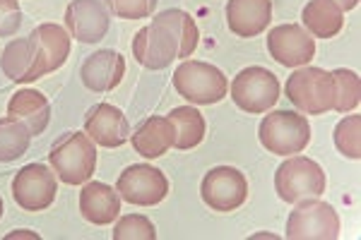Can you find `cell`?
Returning <instances> with one entry per match:
<instances>
[{
    "label": "cell",
    "instance_id": "1",
    "mask_svg": "<svg viewBox=\"0 0 361 240\" xmlns=\"http://www.w3.org/2000/svg\"><path fill=\"white\" fill-rule=\"evenodd\" d=\"M197 27L195 20L183 10H164L154 15L152 25L142 27L133 39V56L142 68L164 70L176 58L193 56L197 49Z\"/></svg>",
    "mask_w": 361,
    "mask_h": 240
},
{
    "label": "cell",
    "instance_id": "2",
    "mask_svg": "<svg viewBox=\"0 0 361 240\" xmlns=\"http://www.w3.org/2000/svg\"><path fill=\"white\" fill-rule=\"evenodd\" d=\"M70 56V37L58 25H39L27 39L5 46L0 68L13 82H34L56 72Z\"/></svg>",
    "mask_w": 361,
    "mask_h": 240
},
{
    "label": "cell",
    "instance_id": "3",
    "mask_svg": "<svg viewBox=\"0 0 361 240\" xmlns=\"http://www.w3.org/2000/svg\"><path fill=\"white\" fill-rule=\"evenodd\" d=\"M49 161L63 183L82 185L97 168V144L87 137V132H66L51 147Z\"/></svg>",
    "mask_w": 361,
    "mask_h": 240
},
{
    "label": "cell",
    "instance_id": "4",
    "mask_svg": "<svg viewBox=\"0 0 361 240\" xmlns=\"http://www.w3.org/2000/svg\"><path fill=\"white\" fill-rule=\"evenodd\" d=\"M173 89L197 106L219 103L229 94V80L219 68L202 61H183L173 72Z\"/></svg>",
    "mask_w": 361,
    "mask_h": 240
},
{
    "label": "cell",
    "instance_id": "5",
    "mask_svg": "<svg viewBox=\"0 0 361 240\" xmlns=\"http://www.w3.org/2000/svg\"><path fill=\"white\" fill-rule=\"evenodd\" d=\"M258 137L270 154L294 156L301 154L311 142V125L306 115H299L294 110H272L260 122Z\"/></svg>",
    "mask_w": 361,
    "mask_h": 240
},
{
    "label": "cell",
    "instance_id": "6",
    "mask_svg": "<svg viewBox=\"0 0 361 240\" xmlns=\"http://www.w3.org/2000/svg\"><path fill=\"white\" fill-rule=\"evenodd\" d=\"M328 187L323 168L306 156H289L275 173V190L279 200L296 204L301 200L320 197Z\"/></svg>",
    "mask_w": 361,
    "mask_h": 240
},
{
    "label": "cell",
    "instance_id": "7",
    "mask_svg": "<svg viewBox=\"0 0 361 240\" xmlns=\"http://www.w3.org/2000/svg\"><path fill=\"white\" fill-rule=\"evenodd\" d=\"M287 99L308 115H323L333 110L335 82L333 72L320 68H301L287 80Z\"/></svg>",
    "mask_w": 361,
    "mask_h": 240
},
{
    "label": "cell",
    "instance_id": "8",
    "mask_svg": "<svg viewBox=\"0 0 361 240\" xmlns=\"http://www.w3.org/2000/svg\"><path fill=\"white\" fill-rule=\"evenodd\" d=\"M289 240H337L340 238V216L335 207L323 200H301L287 219Z\"/></svg>",
    "mask_w": 361,
    "mask_h": 240
},
{
    "label": "cell",
    "instance_id": "9",
    "mask_svg": "<svg viewBox=\"0 0 361 240\" xmlns=\"http://www.w3.org/2000/svg\"><path fill=\"white\" fill-rule=\"evenodd\" d=\"M279 99V82L265 68H246L231 82V101L246 113H267Z\"/></svg>",
    "mask_w": 361,
    "mask_h": 240
},
{
    "label": "cell",
    "instance_id": "10",
    "mask_svg": "<svg viewBox=\"0 0 361 240\" xmlns=\"http://www.w3.org/2000/svg\"><path fill=\"white\" fill-rule=\"evenodd\" d=\"M116 190H118L121 200H126L133 207H154L169 195V180L159 168L149 166V163H135L118 175Z\"/></svg>",
    "mask_w": 361,
    "mask_h": 240
},
{
    "label": "cell",
    "instance_id": "11",
    "mask_svg": "<svg viewBox=\"0 0 361 240\" xmlns=\"http://www.w3.org/2000/svg\"><path fill=\"white\" fill-rule=\"evenodd\" d=\"M202 202L212 212H234L248 197V180L238 168L217 166L205 173L200 185Z\"/></svg>",
    "mask_w": 361,
    "mask_h": 240
},
{
    "label": "cell",
    "instance_id": "12",
    "mask_svg": "<svg viewBox=\"0 0 361 240\" xmlns=\"http://www.w3.org/2000/svg\"><path fill=\"white\" fill-rule=\"evenodd\" d=\"M56 173L44 163H29L13 178V197L25 212H44L56 200Z\"/></svg>",
    "mask_w": 361,
    "mask_h": 240
},
{
    "label": "cell",
    "instance_id": "13",
    "mask_svg": "<svg viewBox=\"0 0 361 240\" xmlns=\"http://www.w3.org/2000/svg\"><path fill=\"white\" fill-rule=\"evenodd\" d=\"M267 51L279 65L301 68L316 56V39L299 25H279L267 34Z\"/></svg>",
    "mask_w": 361,
    "mask_h": 240
},
{
    "label": "cell",
    "instance_id": "14",
    "mask_svg": "<svg viewBox=\"0 0 361 240\" xmlns=\"http://www.w3.org/2000/svg\"><path fill=\"white\" fill-rule=\"evenodd\" d=\"M85 132L99 147H123L130 139V122L121 108L111 103H97L85 118Z\"/></svg>",
    "mask_w": 361,
    "mask_h": 240
},
{
    "label": "cell",
    "instance_id": "15",
    "mask_svg": "<svg viewBox=\"0 0 361 240\" xmlns=\"http://www.w3.org/2000/svg\"><path fill=\"white\" fill-rule=\"evenodd\" d=\"M109 10L102 0H73L66 10V27L70 37L82 44H97L109 32Z\"/></svg>",
    "mask_w": 361,
    "mask_h": 240
},
{
    "label": "cell",
    "instance_id": "16",
    "mask_svg": "<svg viewBox=\"0 0 361 240\" xmlns=\"http://www.w3.org/2000/svg\"><path fill=\"white\" fill-rule=\"evenodd\" d=\"M272 0H229L226 25L241 39H253L270 27Z\"/></svg>",
    "mask_w": 361,
    "mask_h": 240
},
{
    "label": "cell",
    "instance_id": "17",
    "mask_svg": "<svg viewBox=\"0 0 361 240\" xmlns=\"http://www.w3.org/2000/svg\"><path fill=\"white\" fill-rule=\"evenodd\" d=\"M126 61L116 51H97L82 63L80 77L82 84L92 91H111L123 82Z\"/></svg>",
    "mask_w": 361,
    "mask_h": 240
},
{
    "label": "cell",
    "instance_id": "18",
    "mask_svg": "<svg viewBox=\"0 0 361 240\" xmlns=\"http://www.w3.org/2000/svg\"><path fill=\"white\" fill-rule=\"evenodd\" d=\"M80 212L90 224L109 226L121 214V195L106 183H87L80 192Z\"/></svg>",
    "mask_w": 361,
    "mask_h": 240
},
{
    "label": "cell",
    "instance_id": "19",
    "mask_svg": "<svg viewBox=\"0 0 361 240\" xmlns=\"http://www.w3.org/2000/svg\"><path fill=\"white\" fill-rule=\"evenodd\" d=\"M173 139H176V130H173V122L166 115H152L130 134L133 149L145 159L164 156L173 147Z\"/></svg>",
    "mask_w": 361,
    "mask_h": 240
},
{
    "label": "cell",
    "instance_id": "20",
    "mask_svg": "<svg viewBox=\"0 0 361 240\" xmlns=\"http://www.w3.org/2000/svg\"><path fill=\"white\" fill-rule=\"evenodd\" d=\"M8 115L20 122H25L27 130L34 134H42L49 127L51 120V106L46 96L37 89H20L13 94L8 103Z\"/></svg>",
    "mask_w": 361,
    "mask_h": 240
},
{
    "label": "cell",
    "instance_id": "21",
    "mask_svg": "<svg viewBox=\"0 0 361 240\" xmlns=\"http://www.w3.org/2000/svg\"><path fill=\"white\" fill-rule=\"evenodd\" d=\"M301 22L316 39H333L345 27V10L333 0H308L301 10Z\"/></svg>",
    "mask_w": 361,
    "mask_h": 240
},
{
    "label": "cell",
    "instance_id": "22",
    "mask_svg": "<svg viewBox=\"0 0 361 240\" xmlns=\"http://www.w3.org/2000/svg\"><path fill=\"white\" fill-rule=\"evenodd\" d=\"M166 118L173 122V130H176V139H173L176 149H193L205 139V118L197 108L178 106Z\"/></svg>",
    "mask_w": 361,
    "mask_h": 240
},
{
    "label": "cell",
    "instance_id": "23",
    "mask_svg": "<svg viewBox=\"0 0 361 240\" xmlns=\"http://www.w3.org/2000/svg\"><path fill=\"white\" fill-rule=\"evenodd\" d=\"M32 132L27 130L25 122L15 118H0V163L17 161L27 154Z\"/></svg>",
    "mask_w": 361,
    "mask_h": 240
},
{
    "label": "cell",
    "instance_id": "24",
    "mask_svg": "<svg viewBox=\"0 0 361 240\" xmlns=\"http://www.w3.org/2000/svg\"><path fill=\"white\" fill-rule=\"evenodd\" d=\"M333 82H335V103L333 108L337 113H352L354 108L359 106L361 101V82L359 75L352 72V70H335L333 72Z\"/></svg>",
    "mask_w": 361,
    "mask_h": 240
},
{
    "label": "cell",
    "instance_id": "25",
    "mask_svg": "<svg viewBox=\"0 0 361 240\" xmlns=\"http://www.w3.org/2000/svg\"><path fill=\"white\" fill-rule=\"evenodd\" d=\"M361 115H347L335 127V147L347 159L361 156Z\"/></svg>",
    "mask_w": 361,
    "mask_h": 240
},
{
    "label": "cell",
    "instance_id": "26",
    "mask_svg": "<svg viewBox=\"0 0 361 240\" xmlns=\"http://www.w3.org/2000/svg\"><path fill=\"white\" fill-rule=\"evenodd\" d=\"M114 240H157V228L147 216L128 214L116 224Z\"/></svg>",
    "mask_w": 361,
    "mask_h": 240
},
{
    "label": "cell",
    "instance_id": "27",
    "mask_svg": "<svg viewBox=\"0 0 361 240\" xmlns=\"http://www.w3.org/2000/svg\"><path fill=\"white\" fill-rule=\"evenodd\" d=\"M159 0H106L109 10L121 20H145L154 13Z\"/></svg>",
    "mask_w": 361,
    "mask_h": 240
},
{
    "label": "cell",
    "instance_id": "28",
    "mask_svg": "<svg viewBox=\"0 0 361 240\" xmlns=\"http://www.w3.org/2000/svg\"><path fill=\"white\" fill-rule=\"evenodd\" d=\"M22 27V10L17 0H0V39L15 37Z\"/></svg>",
    "mask_w": 361,
    "mask_h": 240
},
{
    "label": "cell",
    "instance_id": "29",
    "mask_svg": "<svg viewBox=\"0 0 361 240\" xmlns=\"http://www.w3.org/2000/svg\"><path fill=\"white\" fill-rule=\"evenodd\" d=\"M333 3L340 5L342 10H354L359 5V0H333Z\"/></svg>",
    "mask_w": 361,
    "mask_h": 240
},
{
    "label": "cell",
    "instance_id": "30",
    "mask_svg": "<svg viewBox=\"0 0 361 240\" xmlns=\"http://www.w3.org/2000/svg\"><path fill=\"white\" fill-rule=\"evenodd\" d=\"M8 238L13 240V238H39V236H37V233H27V231H20V233H10Z\"/></svg>",
    "mask_w": 361,
    "mask_h": 240
},
{
    "label": "cell",
    "instance_id": "31",
    "mask_svg": "<svg viewBox=\"0 0 361 240\" xmlns=\"http://www.w3.org/2000/svg\"><path fill=\"white\" fill-rule=\"evenodd\" d=\"M3 212H5V207H3V200H0V219H3Z\"/></svg>",
    "mask_w": 361,
    "mask_h": 240
}]
</instances>
